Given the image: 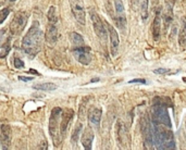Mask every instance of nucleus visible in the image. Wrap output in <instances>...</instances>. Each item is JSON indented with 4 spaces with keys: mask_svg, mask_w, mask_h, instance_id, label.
<instances>
[{
    "mask_svg": "<svg viewBox=\"0 0 186 150\" xmlns=\"http://www.w3.org/2000/svg\"><path fill=\"white\" fill-rule=\"evenodd\" d=\"M43 45V30L38 21H35L22 40V49L26 55L34 57L41 51Z\"/></svg>",
    "mask_w": 186,
    "mask_h": 150,
    "instance_id": "nucleus-1",
    "label": "nucleus"
},
{
    "mask_svg": "<svg viewBox=\"0 0 186 150\" xmlns=\"http://www.w3.org/2000/svg\"><path fill=\"white\" fill-rule=\"evenodd\" d=\"M152 123V134H154V145L157 149H175L174 136L171 127H163V124L151 121Z\"/></svg>",
    "mask_w": 186,
    "mask_h": 150,
    "instance_id": "nucleus-2",
    "label": "nucleus"
},
{
    "mask_svg": "<svg viewBox=\"0 0 186 150\" xmlns=\"http://www.w3.org/2000/svg\"><path fill=\"white\" fill-rule=\"evenodd\" d=\"M48 24H47L46 32H45V40L49 45H54L58 40V17L56 14V8L50 7L47 13Z\"/></svg>",
    "mask_w": 186,
    "mask_h": 150,
    "instance_id": "nucleus-3",
    "label": "nucleus"
},
{
    "mask_svg": "<svg viewBox=\"0 0 186 150\" xmlns=\"http://www.w3.org/2000/svg\"><path fill=\"white\" fill-rule=\"evenodd\" d=\"M62 109L61 108H54L50 114V120H49V134L51 136L52 142L56 147H59L61 144L62 139L60 135V121H61Z\"/></svg>",
    "mask_w": 186,
    "mask_h": 150,
    "instance_id": "nucleus-4",
    "label": "nucleus"
},
{
    "mask_svg": "<svg viewBox=\"0 0 186 150\" xmlns=\"http://www.w3.org/2000/svg\"><path fill=\"white\" fill-rule=\"evenodd\" d=\"M151 121H155L157 123L163 124L165 126L171 127L170 115L168 113V110L163 104L155 102L152 108H151Z\"/></svg>",
    "mask_w": 186,
    "mask_h": 150,
    "instance_id": "nucleus-5",
    "label": "nucleus"
},
{
    "mask_svg": "<svg viewBox=\"0 0 186 150\" xmlns=\"http://www.w3.org/2000/svg\"><path fill=\"white\" fill-rule=\"evenodd\" d=\"M27 21H28V15H27L26 12L19 11L13 17V19L10 23V26H9L10 33L14 36L20 35L24 30L25 26L27 24Z\"/></svg>",
    "mask_w": 186,
    "mask_h": 150,
    "instance_id": "nucleus-6",
    "label": "nucleus"
},
{
    "mask_svg": "<svg viewBox=\"0 0 186 150\" xmlns=\"http://www.w3.org/2000/svg\"><path fill=\"white\" fill-rule=\"evenodd\" d=\"M140 124H142V132H143L144 136V142H145L146 148H152L154 145V134H152V123H151L150 119L148 115L145 114L142 116L140 120Z\"/></svg>",
    "mask_w": 186,
    "mask_h": 150,
    "instance_id": "nucleus-7",
    "label": "nucleus"
},
{
    "mask_svg": "<svg viewBox=\"0 0 186 150\" xmlns=\"http://www.w3.org/2000/svg\"><path fill=\"white\" fill-rule=\"evenodd\" d=\"M89 15H90L93 27H94L96 35L99 37L100 40L106 43L108 33H107V30H106V26H105V24H103V22L101 21V19H100V17L98 15L97 12H95L94 10H90V11H89Z\"/></svg>",
    "mask_w": 186,
    "mask_h": 150,
    "instance_id": "nucleus-8",
    "label": "nucleus"
},
{
    "mask_svg": "<svg viewBox=\"0 0 186 150\" xmlns=\"http://www.w3.org/2000/svg\"><path fill=\"white\" fill-rule=\"evenodd\" d=\"M71 11L75 18L76 22L81 25L86 24V12L84 8L83 1L82 0H71L70 1Z\"/></svg>",
    "mask_w": 186,
    "mask_h": 150,
    "instance_id": "nucleus-9",
    "label": "nucleus"
},
{
    "mask_svg": "<svg viewBox=\"0 0 186 150\" xmlns=\"http://www.w3.org/2000/svg\"><path fill=\"white\" fill-rule=\"evenodd\" d=\"M73 56L78 62L83 65H88L92 61V55H90V48L85 46L76 47L73 49Z\"/></svg>",
    "mask_w": 186,
    "mask_h": 150,
    "instance_id": "nucleus-10",
    "label": "nucleus"
},
{
    "mask_svg": "<svg viewBox=\"0 0 186 150\" xmlns=\"http://www.w3.org/2000/svg\"><path fill=\"white\" fill-rule=\"evenodd\" d=\"M73 116H74V111L72 109H65L62 110L61 114V121H60V135H61V139L63 140L67 133V128L71 124Z\"/></svg>",
    "mask_w": 186,
    "mask_h": 150,
    "instance_id": "nucleus-11",
    "label": "nucleus"
},
{
    "mask_svg": "<svg viewBox=\"0 0 186 150\" xmlns=\"http://www.w3.org/2000/svg\"><path fill=\"white\" fill-rule=\"evenodd\" d=\"M116 139L122 148H126L129 145V133L122 121H118L116 123Z\"/></svg>",
    "mask_w": 186,
    "mask_h": 150,
    "instance_id": "nucleus-12",
    "label": "nucleus"
},
{
    "mask_svg": "<svg viewBox=\"0 0 186 150\" xmlns=\"http://www.w3.org/2000/svg\"><path fill=\"white\" fill-rule=\"evenodd\" d=\"M11 138H12V132H11L10 125L2 124L0 126V142H1L2 149L7 150L10 148Z\"/></svg>",
    "mask_w": 186,
    "mask_h": 150,
    "instance_id": "nucleus-13",
    "label": "nucleus"
},
{
    "mask_svg": "<svg viewBox=\"0 0 186 150\" xmlns=\"http://www.w3.org/2000/svg\"><path fill=\"white\" fill-rule=\"evenodd\" d=\"M108 27V32H109V37H110V47H111V55L116 56V52H118V48H119V44H120V39H119V35H118V32L116 30V28L112 26V25L108 24L107 25Z\"/></svg>",
    "mask_w": 186,
    "mask_h": 150,
    "instance_id": "nucleus-14",
    "label": "nucleus"
},
{
    "mask_svg": "<svg viewBox=\"0 0 186 150\" xmlns=\"http://www.w3.org/2000/svg\"><path fill=\"white\" fill-rule=\"evenodd\" d=\"M93 140H94V132L89 126H87L85 129H84L83 134L81 136V142L83 145L84 149L86 150H90L92 149V145H93Z\"/></svg>",
    "mask_w": 186,
    "mask_h": 150,
    "instance_id": "nucleus-15",
    "label": "nucleus"
},
{
    "mask_svg": "<svg viewBox=\"0 0 186 150\" xmlns=\"http://www.w3.org/2000/svg\"><path fill=\"white\" fill-rule=\"evenodd\" d=\"M161 34V11L160 9H157L156 17L152 22V36L155 40H158Z\"/></svg>",
    "mask_w": 186,
    "mask_h": 150,
    "instance_id": "nucleus-16",
    "label": "nucleus"
},
{
    "mask_svg": "<svg viewBox=\"0 0 186 150\" xmlns=\"http://www.w3.org/2000/svg\"><path fill=\"white\" fill-rule=\"evenodd\" d=\"M101 114H103V111H101V109L93 107V108H90V109L88 110L87 117H88L89 122L92 123V124L98 126V125H99V123H100V120H101Z\"/></svg>",
    "mask_w": 186,
    "mask_h": 150,
    "instance_id": "nucleus-17",
    "label": "nucleus"
},
{
    "mask_svg": "<svg viewBox=\"0 0 186 150\" xmlns=\"http://www.w3.org/2000/svg\"><path fill=\"white\" fill-rule=\"evenodd\" d=\"M173 20V11H172V3L169 5V0L165 3V8L163 11V24H165V30H167L171 25Z\"/></svg>",
    "mask_w": 186,
    "mask_h": 150,
    "instance_id": "nucleus-18",
    "label": "nucleus"
},
{
    "mask_svg": "<svg viewBox=\"0 0 186 150\" xmlns=\"http://www.w3.org/2000/svg\"><path fill=\"white\" fill-rule=\"evenodd\" d=\"M178 45L181 47L186 46V18H182V26L178 33Z\"/></svg>",
    "mask_w": 186,
    "mask_h": 150,
    "instance_id": "nucleus-19",
    "label": "nucleus"
},
{
    "mask_svg": "<svg viewBox=\"0 0 186 150\" xmlns=\"http://www.w3.org/2000/svg\"><path fill=\"white\" fill-rule=\"evenodd\" d=\"M57 85L54 83H43V84H36L33 86V88L36 90H43V91H52L57 89Z\"/></svg>",
    "mask_w": 186,
    "mask_h": 150,
    "instance_id": "nucleus-20",
    "label": "nucleus"
},
{
    "mask_svg": "<svg viewBox=\"0 0 186 150\" xmlns=\"http://www.w3.org/2000/svg\"><path fill=\"white\" fill-rule=\"evenodd\" d=\"M70 38H71V41H72V44L75 45L76 47L84 46V38H83V36L80 35V34L76 33V32H72V33H71Z\"/></svg>",
    "mask_w": 186,
    "mask_h": 150,
    "instance_id": "nucleus-21",
    "label": "nucleus"
},
{
    "mask_svg": "<svg viewBox=\"0 0 186 150\" xmlns=\"http://www.w3.org/2000/svg\"><path fill=\"white\" fill-rule=\"evenodd\" d=\"M82 128H83V125H82V123H77L74 128V131L72 133V136H71V140H72L73 145H75L76 142H78V137H80V134L82 132Z\"/></svg>",
    "mask_w": 186,
    "mask_h": 150,
    "instance_id": "nucleus-22",
    "label": "nucleus"
},
{
    "mask_svg": "<svg viewBox=\"0 0 186 150\" xmlns=\"http://www.w3.org/2000/svg\"><path fill=\"white\" fill-rule=\"evenodd\" d=\"M148 1L149 0H142L140 3V15L144 21H146L148 18Z\"/></svg>",
    "mask_w": 186,
    "mask_h": 150,
    "instance_id": "nucleus-23",
    "label": "nucleus"
},
{
    "mask_svg": "<svg viewBox=\"0 0 186 150\" xmlns=\"http://www.w3.org/2000/svg\"><path fill=\"white\" fill-rule=\"evenodd\" d=\"M10 49H11L10 43H9V40H7L1 46V49H0V59H3V58L7 57L9 55V52H10Z\"/></svg>",
    "mask_w": 186,
    "mask_h": 150,
    "instance_id": "nucleus-24",
    "label": "nucleus"
},
{
    "mask_svg": "<svg viewBox=\"0 0 186 150\" xmlns=\"http://www.w3.org/2000/svg\"><path fill=\"white\" fill-rule=\"evenodd\" d=\"M116 25H118V27H119L120 30H123L124 28H125V25H126V18H125V14L116 15Z\"/></svg>",
    "mask_w": 186,
    "mask_h": 150,
    "instance_id": "nucleus-25",
    "label": "nucleus"
},
{
    "mask_svg": "<svg viewBox=\"0 0 186 150\" xmlns=\"http://www.w3.org/2000/svg\"><path fill=\"white\" fill-rule=\"evenodd\" d=\"M114 6H116V15L124 14V6L122 0H114Z\"/></svg>",
    "mask_w": 186,
    "mask_h": 150,
    "instance_id": "nucleus-26",
    "label": "nucleus"
},
{
    "mask_svg": "<svg viewBox=\"0 0 186 150\" xmlns=\"http://www.w3.org/2000/svg\"><path fill=\"white\" fill-rule=\"evenodd\" d=\"M11 10L10 8H3L0 10V24H2L5 21V19L8 18V15L10 14Z\"/></svg>",
    "mask_w": 186,
    "mask_h": 150,
    "instance_id": "nucleus-27",
    "label": "nucleus"
},
{
    "mask_svg": "<svg viewBox=\"0 0 186 150\" xmlns=\"http://www.w3.org/2000/svg\"><path fill=\"white\" fill-rule=\"evenodd\" d=\"M13 64H14V68H16V69H23L24 68V62H23L20 58H14Z\"/></svg>",
    "mask_w": 186,
    "mask_h": 150,
    "instance_id": "nucleus-28",
    "label": "nucleus"
},
{
    "mask_svg": "<svg viewBox=\"0 0 186 150\" xmlns=\"http://www.w3.org/2000/svg\"><path fill=\"white\" fill-rule=\"evenodd\" d=\"M168 72H169L168 69L160 68V69H156V70L154 71V73H156V74H165V73H168Z\"/></svg>",
    "mask_w": 186,
    "mask_h": 150,
    "instance_id": "nucleus-29",
    "label": "nucleus"
},
{
    "mask_svg": "<svg viewBox=\"0 0 186 150\" xmlns=\"http://www.w3.org/2000/svg\"><path fill=\"white\" fill-rule=\"evenodd\" d=\"M129 84H133V83H137V84H146V81L144 78H135L129 81Z\"/></svg>",
    "mask_w": 186,
    "mask_h": 150,
    "instance_id": "nucleus-30",
    "label": "nucleus"
},
{
    "mask_svg": "<svg viewBox=\"0 0 186 150\" xmlns=\"http://www.w3.org/2000/svg\"><path fill=\"white\" fill-rule=\"evenodd\" d=\"M20 81H23V82H31L34 79V77H25V76H19Z\"/></svg>",
    "mask_w": 186,
    "mask_h": 150,
    "instance_id": "nucleus-31",
    "label": "nucleus"
},
{
    "mask_svg": "<svg viewBox=\"0 0 186 150\" xmlns=\"http://www.w3.org/2000/svg\"><path fill=\"white\" fill-rule=\"evenodd\" d=\"M138 2H139V0H131V3H132V6L134 7V8L138 6Z\"/></svg>",
    "mask_w": 186,
    "mask_h": 150,
    "instance_id": "nucleus-32",
    "label": "nucleus"
},
{
    "mask_svg": "<svg viewBox=\"0 0 186 150\" xmlns=\"http://www.w3.org/2000/svg\"><path fill=\"white\" fill-rule=\"evenodd\" d=\"M5 30H2L1 32H0V41H1V39H2V37H3V35H5Z\"/></svg>",
    "mask_w": 186,
    "mask_h": 150,
    "instance_id": "nucleus-33",
    "label": "nucleus"
},
{
    "mask_svg": "<svg viewBox=\"0 0 186 150\" xmlns=\"http://www.w3.org/2000/svg\"><path fill=\"white\" fill-rule=\"evenodd\" d=\"M183 81H184V82L186 83V77H184V78H183Z\"/></svg>",
    "mask_w": 186,
    "mask_h": 150,
    "instance_id": "nucleus-34",
    "label": "nucleus"
},
{
    "mask_svg": "<svg viewBox=\"0 0 186 150\" xmlns=\"http://www.w3.org/2000/svg\"><path fill=\"white\" fill-rule=\"evenodd\" d=\"M11 1H14V0H11Z\"/></svg>",
    "mask_w": 186,
    "mask_h": 150,
    "instance_id": "nucleus-35",
    "label": "nucleus"
}]
</instances>
